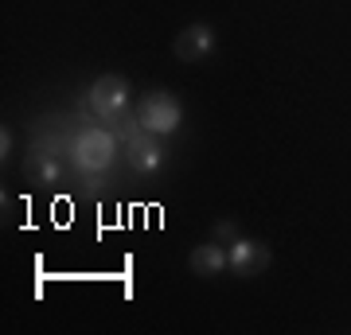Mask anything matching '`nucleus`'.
Instances as JSON below:
<instances>
[{
  "label": "nucleus",
  "instance_id": "4",
  "mask_svg": "<svg viewBox=\"0 0 351 335\" xmlns=\"http://www.w3.org/2000/svg\"><path fill=\"white\" fill-rule=\"evenodd\" d=\"M226 258H230V273L234 277H258L262 269H269L274 253H269V246H262V242L239 234L230 246H226Z\"/></svg>",
  "mask_w": 351,
  "mask_h": 335
},
{
  "label": "nucleus",
  "instance_id": "10",
  "mask_svg": "<svg viewBox=\"0 0 351 335\" xmlns=\"http://www.w3.org/2000/svg\"><path fill=\"white\" fill-rule=\"evenodd\" d=\"M8 152H12V133H8V125L0 129V156L8 160Z\"/></svg>",
  "mask_w": 351,
  "mask_h": 335
},
{
  "label": "nucleus",
  "instance_id": "5",
  "mask_svg": "<svg viewBox=\"0 0 351 335\" xmlns=\"http://www.w3.org/2000/svg\"><path fill=\"white\" fill-rule=\"evenodd\" d=\"M129 164L133 172L141 175H156L164 168V149H160V137L156 133H145V129H129Z\"/></svg>",
  "mask_w": 351,
  "mask_h": 335
},
{
  "label": "nucleus",
  "instance_id": "6",
  "mask_svg": "<svg viewBox=\"0 0 351 335\" xmlns=\"http://www.w3.org/2000/svg\"><path fill=\"white\" fill-rule=\"evenodd\" d=\"M215 51V32L211 24H188L176 36V59L180 62H203Z\"/></svg>",
  "mask_w": 351,
  "mask_h": 335
},
{
  "label": "nucleus",
  "instance_id": "1",
  "mask_svg": "<svg viewBox=\"0 0 351 335\" xmlns=\"http://www.w3.org/2000/svg\"><path fill=\"white\" fill-rule=\"evenodd\" d=\"M71 156H75V168L82 175H101L110 172L113 156H117V137L110 129H101V125H82L75 133Z\"/></svg>",
  "mask_w": 351,
  "mask_h": 335
},
{
  "label": "nucleus",
  "instance_id": "7",
  "mask_svg": "<svg viewBox=\"0 0 351 335\" xmlns=\"http://www.w3.org/2000/svg\"><path fill=\"white\" fill-rule=\"evenodd\" d=\"M188 265L195 269V277H219V273H226V269H230V258H226L223 242H207V246L191 249Z\"/></svg>",
  "mask_w": 351,
  "mask_h": 335
},
{
  "label": "nucleus",
  "instance_id": "9",
  "mask_svg": "<svg viewBox=\"0 0 351 335\" xmlns=\"http://www.w3.org/2000/svg\"><path fill=\"white\" fill-rule=\"evenodd\" d=\"M234 238H239V226L230 223V219H226V223H215V242H223V246H230Z\"/></svg>",
  "mask_w": 351,
  "mask_h": 335
},
{
  "label": "nucleus",
  "instance_id": "2",
  "mask_svg": "<svg viewBox=\"0 0 351 335\" xmlns=\"http://www.w3.org/2000/svg\"><path fill=\"white\" fill-rule=\"evenodd\" d=\"M137 125L145 133L172 137L176 129L184 125V106H180L176 94H168V90H149V94H141V101H137Z\"/></svg>",
  "mask_w": 351,
  "mask_h": 335
},
{
  "label": "nucleus",
  "instance_id": "3",
  "mask_svg": "<svg viewBox=\"0 0 351 335\" xmlns=\"http://www.w3.org/2000/svg\"><path fill=\"white\" fill-rule=\"evenodd\" d=\"M86 106L98 113L101 121H121L129 110V82L121 75H101L86 94Z\"/></svg>",
  "mask_w": 351,
  "mask_h": 335
},
{
  "label": "nucleus",
  "instance_id": "8",
  "mask_svg": "<svg viewBox=\"0 0 351 335\" xmlns=\"http://www.w3.org/2000/svg\"><path fill=\"white\" fill-rule=\"evenodd\" d=\"M59 175H63V168H59V160L51 156V152H32V160H27V179H39V187H51L59 184Z\"/></svg>",
  "mask_w": 351,
  "mask_h": 335
}]
</instances>
